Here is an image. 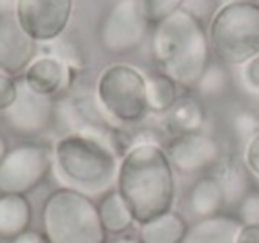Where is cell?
Instances as JSON below:
<instances>
[{
    "label": "cell",
    "instance_id": "cell-1",
    "mask_svg": "<svg viewBox=\"0 0 259 243\" xmlns=\"http://www.w3.org/2000/svg\"><path fill=\"white\" fill-rule=\"evenodd\" d=\"M115 190L139 225L172 210L174 169L160 144H134L121 158Z\"/></svg>",
    "mask_w": 259,
    "mask_h": 243
},
{
    "label": "cell",
    "instance_id": "cell-6",
    "mask_svg": "<svg viewBox=\"0 0 259 243\" xmlns=\"http://www.w3.org/2000/svg\"><path fill=\"white\" fill-rule=\"evenodd\" d=\"M96 100L107 117L121 125H135L148 115L146 76L128 64H112L101 71Z\"/></svg>",
    "mask_w": 259,
    "mask_h": 243
},
{
    "label": "cell",
    "instance_id": "cell-20",
    "mask_svg": "<svg viewBox=\"0 0 259 243\" xmlns=\"http://www.w3.org/2000/svg\"><path fill=\"white\" fill-rule=\"evenodd\" d=\"M96 204H98V213H100V220L103 224V229L107 234L122 236L135 224L134 215L128 210L124 199H122L121 193L115 188L103 193Z\"/></svg>",
    "mask_w": 259,
    "mask_h": 243
},
{
    "label": "cell",
    "instance_id": "cell-24",
    "mask_svg": "<svg viewBox=\"0 0 259 243\" xmlns=\"http://www.w3.org/2000/svg\"><path fill=\"white\" fill-rule=\"evenodd\" d=\"M231 130L238 140L247 144L252 137L259 133V115L248 108L238 110L231 119Z\"/></svg>",
    "mask_w": 259,
    "mask_h": 243
},
{
    "label": "cell",
    "instance_id": "cell-31",
    "mask_svg": "<svg viewBox=\"0 0 259 243\" xmlns=\"http://www.w3.org/2000/svg\"><path fill=\"white\" fill-rule=\"evenodd\" d=\"M236 243H259V224H241Z\"/></svg>",
    "mask_w": 259,
    "mask_h": 243
},
{
    "label": "cell",
    "instance_id": "cell-3",
    "mask_svg": "<svg viewBox=\"0 0 259 243\" xmlns=\"http://www.w3.org/2000/svg\"><path fill=\"white\" fill-rule=\"evenodd\" d=\"M151 54L163 75L178 86L192 89L211 62V47L204 23L185 9L155 25Z\"/></svg>",
    "mask_w": 259,
    "mask_h": 243
},
{
    "label": "cell",
    "instance_id": "cell-11",
    "mask_svg": "<svg viewBox=\"0 0 259 243\" xmlns=\"http://www.w3.org/2000/svg\"><path fill=\"white\" fill-rule=\"evenodd\" d=\"M6 125L22 137H32L45 132L55 119L54 98L34 93L23 78L18 80V96L4 112Z\"/></svg>",
    "mask_w": 259,
    "mask_h": 243
},
{
    "label": "cell",
    "instance_id": "cell-14",
    "mask_svg": "<svg viewBox=\"0 0 259 243\" xmlns=\"http://www.w3.org/2000/svg\"><path fill=\"white\" fill-rule=\"evenodd\" d=\"M240 229L241 222L236 215L219 213L195 220L181 243H236Z\"/></svg>",
    "mask_w": 259,
    "mask_h": 243
},
{
    "label": "cell",
    "instance_id": "cell-12",
    "mask_svg": "<svg viewBox=\"0 0 259 243\" xmlns=\"http://www.w3.org/2000/svg\"><path fill=\"white\" fill-rule=\"evenodd\" d=\"M36 55V41L20 25L16 15L0 16V71L25 73Z\"/></svg>",
    "mask_w": 259,
    "mask_h": 243
},
{
    "label": "cell",
    "instance_id": "cell-5",
    "mask_svg": "<svg viewBox=\"0 0 259 243\" xmlns=\"http://www.w3.org/2000/svg\"><path fill=\"white\" fill-rule=\"evenodd\" d=\"M209 47L224 66H243L259 55V6L248 0L224 4L209 22Z\"/></svg>",
    "mask_w": 259,
    "mask_h": 243
},
{
    "label": "cell",
    "instance_id": "cell-19",
    "mask_svg": "<svg viewBox=\"0 0 259 243\" xmlns=\"http://www.w3.org/2000/svg\"><path fill=\"white\" fill-rule=\"evenodd\" d=\"M165 123L176 135L202 132V126L206 123V110L197 98L181 96L165 114Z\"/></svg>",
    "mask_w": 259,
    "mask_h": 243
},
{
    "label": "cell",
    "instance_id": "cell-28",
    "mask_svg": "<svg viewBox=\"0 0 259 243\" xmlns=\"http://www.w3.org/2000/svg\"><path fill=\"white\" fill-rule=\"evenodd\" d=\"M243 164L248 169V172L259 179V133L245 144Z\"/></svg>",
    "mask_w": 259,
    "mask_h": 243
},
{
    "label": "cell",
    "instance_id": "cell-37",
    "mask_svg": "<svg viewBox=\"0 0 259 243\" xmlns=\"http://www.w3.org/2000/svg\"><path fill=\"white\" fill-rule=\"evenodd\" d=\"M114 2H119V0H114Z\"/></svg>",
    "mask_w": 259,
    "mask_h": 243
},
{
    "label": "cell",
    "instance_id": "cell-16",
    "mask_svg": "<svg viewBox=\"0 0 259 243\" xmlns=\"http://www.w3.org/2000/svg\"><path fill=\"white\" fill-rule=\"evenodd\" d=\"M32 206L27 195H0V238L15 239L29 231Z\"/></svg>",
    "mask_w": 259,
    "mask_h": 243
},
{
    "label": "cell",
    "instance_id": "cell-17",
    "mask_svg": "<svg viewBox=\"0 0 259 243\" xmlns=\"http://www.w3.org/2000/svg\"><path fill=\"white\" fill-rule=\"evenodd\" d=\"M187 204L190 213L197 217V220L222 213L224 206H226V197L213 174L202 176L192 185Z\"/></svg>",
    "mask_w": 259,
    "mask_h": 243
},
{
    "label": "cell",
    "instance_id": "cell-26",
    "mask_svg": "<svg viewBox=\"0 0 259 243\" xmlns=\"http://www.w3.org/2000/svg\"><path fill=\"white\" fill-rule=\"evenodd\" d=\"M241 224H259V190H250L236 206Z\"/></svg>",
    "mask_w": 259,
    "mask_h": 243
},
{
    "label": "cell",
    "instance_id": "cell-21",
    "mask_svg": "<svg viewBox=\"0 0 259 243\" xmlns=\"http://www.w3.org/2000/svg\"><path fill=\"white\" fill-rule=\"evenodd\" d=\"M146 93H148L149 112L155 114H167L180 98L178 84L162 71L146 76Z\"/></svg>",
    "mask_w": 259,
    "mask_h": 243
},
{
    "label": "cell",
    "instance_id": "cell-36",
    "mask_svg": "<svg viewBox=\"0 0 259 243\" xmlns=\"http://www.w3.org/2000/svg\"><path fill=\"white\" fill-rule=\"evenodd\" d=\"M248 2H254V4H257V6H259V0H248Z\"/></svg>",
    "mask_w": 259,
    "mask_h": 243
},
{
    "label": "cell",
    "instance_id": "cell-27",
    "mask_svg": "<svg viewBox=\"0 0 259 243\" xmlns=\"http://www.w3.org/2000/svg\"><path fill=\"white\" fill-rule=\"evenodd\" d=\"M18 96V80L8 73L0 71V112L4 114Z\"/></svg>",
    "mask_w": 259,
    "mask_h": 243
},
{
    "label": "cell",
    "instance_id": "cell-33",
    "mask_svg": "<svg viewBox=\"0 0 259 243\" xmlns=\"http://www.w3.org/2000/svg\"><path fill=\"white\" fill-rule=\"evenodd\" d=\"M16 2H18V0H0V16L15 15Z\"/></svg>",
    "mask_w": 259,
    "mask_h": 243
},
{
    "label": "cell",
    "instance_id": "cell-2",
    "mask_svg": "<svg viewBox=\"0 0 259 243\" xmlns=\"http://www.w3.org/2000/svg\"><path fill=\"white\" fill-rule=\"evenodd\" d=\"M117 140L110 133H66L54 146V171L66 188L103 195L115 188Z\"/></svg>",
    "mask_w": 259,
    "mask_h": 243
},
{
    "label": "cell",
    "instance_id": "cell-25",
    "mask_svg": "<svg viewBox=\"0 0 259 243\" xmlns=\"http://www.w3.org/2000/svg\"><path fill=\"white\" fill-rule=\"evenodd\" d=\"M220 8H222L220 0H185L181 9L190 13L201 23H206V22H211V18L217 15V11Z\"/></svg>",
    "mask_w": 259,
    "mask_h": 243
},
{
    "label": "cell",
    "instance_id": "cell-10",
    "mask_svg": "<svg viewBox=\"0 0 259 243\" xmlns=\"http://www.w3.org/2000/svg\"><path fill=\"white\" fill-rule=\"evenodd\" d=\"M163 149L174 172L183 176L201 174L222 160L220 142L206 132L174 135Z\"/></svg>",
    "mask_w": 259,
    "mask_h": 243
},
{
    "label": "cell",
    "instance_id": "cell-23",
    "mask_svg": "<svg viewBox=\"0 0 259 243\" xmlns=\"http://www.w3.org/2000/svg\"><path fill=\"white\" fill-rule=\"evenodd\" d=\"M183 2L185 0H139L149 25H158L172 13L180 11L183 8Z\"/></svg>",
    "mask_w": 259,
    "mask_h": 243
},
{
    "label": "cell",
    "instance_id": "cell-13",
    "mask_svg": "<svg viewBox=\"0 0 259 243\" xmlns=\"http://www.w3.org/2000/svg\"><path fill=\"white\" fill-rule=\"evenodd\" d=\"M69 73H71V68H68L57 57L43 55V57H37L30 62V66L25 69L23 80L34 93L54 98L68 86Z\"/></svg>",
    "mask_w": 259,
    "mask_h": 243
},
{
    "label": "cell",
    "instance_id": "cell-30",
    "mask_svg": "<svg viewBox=\"0 0 259 243\" xmlns=\"http://www.w3.org/2000/svg\"><path fill=\"white\" fill-rule=\"evenodd\" d=\"M243 82L248 89L259 93V55L243 64Z\"/></svg>",
    "mask_w": 259,
    "mask_h": 243
},
{
    "label": "cell",
    "instance_id": "cell-4",
    "mask_svg": "<svg viewBox=\"0 0 259 243\" xmlns=\"http://www.w3.org/2000/svg\"><path fill=\"white\" fill-rule=\"evenodd\" d=\"M41 231L48 243H107L93 197L73 188H57L41 206Z\"/></svg>",
    "mask_w": 259,
    "mask_h": 243
},
{
    "label": "cell",
    "instance_id": "cell-35",
    "mask_svg": "<svg viewBox=\"0 0 259 243\" xmlns=\"http://www.w3.org/2000/svg\"><path fill=\"white\" fill-rule=\"evenodd\" d=\"M110 243H142L139 238H135V236H126V234H122V236H117L115 239H112Z\"/></svg>",
    "mask_w": 259,
    "mask_h": 243
},
{
    "label": "cell",
    "instance_id": "cell-9",
    "mask_svg": "<svg viewBox=\"0 0 259 243\" xmlns=\"http://www.w3.org/2000/svg\"><path fill=\"white\" fill-rule=\"evenodd\" d=\"M73 0H18L15 15L36 43H54L71 18Z\"/></svg>",
    "mask_w": 259,
    "mask_h": 243
},
{
    "label": "cell",
    "instance_id": "cell-32",
    "mask_svg": "<svg viewBox=\"0 0 259 243\" xmlns=\"http://www.w3.org/2000/svg\"><path fill=\"white\" fill-rule=\"evenodd\" d=\"M9 243H48V239H47V236L43 234V231L29 229V231H25L20 236H16L15 239H11Z\"/></svg>",
    "mask_w": 259,
    "mask_h": 243
},
{
    "label": "cell",
    "instance_id": "cell-8",
    "mask_svg": "<svg viewBox=\"0 0 259 243\" xmlns=\"http://www.w3.org/2000/svg\"><path fill=\"white\" fill-rule=\"evenodd\" d=\"M149 32L139 0H119L101 20L98 37L105 52L112 55H126L135 52Z\"/></svg>",
    "mask_w": 259,
    "mask_h": 243
},
{
    "label": "cell",
    "instance_id": "cell-34",
    "mask_svg": "<svg viewBox=\"0 0 259 243\" xmlns=\"http://www.w3.org/2000/svg\"><path fill=\"white\" fill-rule=\"evenodd\" d=\"M9 149H11V147H9L8 140H6V137L2 135V133H0V161L4 160L6 154L9 153Z\"/></svg>",
    "mask_w": 259,
    "mask_h": 243
},
{
    "label": "cell",
    "instance_id": "cell-22",
    "mask_svg": "<svg viewBox=\"0 0 259 243\" xmlns=\"http://www.w3.org/2000/svg\"><path fill=\"white\" fill-rule=\"evenodd\" d=\"M229 84L231 76L229 71H227V66H224L222 62L217 61L209 62L194 89L204 98H219L227 93Z\"/></svg>",
    "mask_w": 259,
    "mask_h": 243
},
{
    "label": "cell",
    "instance_id": "cell-18",
    "mask_svg": "<svg viewBox=\"0 0 259 243\" xmlns=\"http://www.w3.org/2000/svg\"><path fill=\"white\" fill-rule=\"evenodd\" d=\"M188 227V222L178 211L170 210L139 225V239L142 243H181Z\"/></svg>",
    "mask_w": 259,
    "mask_h": 243
},
{
    "label": "cell",
    "instance_id": "cell-29",
    "mask_svg": "<svg viewBox=\"0 0 259 243\" xmlns=\"http://www.w3.org/2000/svg\"><path fill=\"white\" fill-rule=\"evenodd\" d=\"M48 55L57 57L59 61L64 62L68 68H80V64H82V59H80L76 48L73 47V45H68V43H59L57 47H55V50L50 52Z\"/></svg>",
    "mask_w": 259,
    "mask_h": 243
},
{
    "label": "cell",
    "instance_id": "cell-15",
    "mask_svg": "<svg viewBox=\"0 0 259 243\" xmlns=\"http://www.w3.org/2000/svg\"><path fill=\"white\" fill-rule=\"evenodd\" d=\"M213 178L219 181L226 197V206H238L240 200L252 190L250 172L245 164L236 158L222 156V160L213 167Z\"/></svg>",
    "mask_w": 259,
    "mask_h": 243
},
{
    "label": "cell",
    "instance_id": "cell-7",
    "mask_svg": "<svg viewBox=\"0 0 259 243\" xmlns=\"http://www.w3.org/2000/svg\"><path fill=\"white\" fill-rule=\"evenodd\" d=\"M54 169V147L25 142L0 161V195H27L39 188Z\"/></svg>",
    "mask_w": 259,
    "mask_h": 243
}]
</instances>
